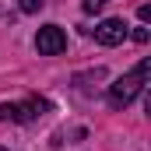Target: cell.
<instances>
[{
    "label": "cell",
    "instance_id": "cell-1",
    "mask_svg": "<svg viewBox=\"0 0 151 151\" xmlns=\"http://www.w3.org/2000/svg\"><path fill=\"white\" fill-rule=\"evenodd\" d=\"M148 70H151V60L144 56L130 74H123L119 81H113V84H109V106H113V109H127V106L144 91V84H148Z\"/></svg>",
    "mask_w": 151,
    "mask_h": 151
},
{
    "label": "cell",
    "instance_id": "cell-2",
    "mask_svg": "<svg viewBox=\"0 0 151 151\" xmlns=\"http://www.w3.org/2000/svg\"><path fill=\"white\" fill-rule=\"evenodd\" d=\"M49 109L46 99H25V102H4L0 106V119H11V123H32Z\"/></svg>",
    "mask_w": 151,
    "mask_h": 151
},
{
    "label": "cell",
    "instance_id": "cell-3",
    "mask_svg": "<svg viewBox=\"0 0 151 151\" xmlns=\"http://www.w3.org/2000/svg\"><path fill=\"white\" fill-rule=\"evenodd\" d=\"M35 49L42 53V56H60V53L67 49V32H63L60 25H46V28H39Z\"/></svg>",
    "mask_w": 151,
    "mask_h": 151
},
{
    "label": "cell",
    "instance_id": "cell-4",
    "mask_svg": "<svg viewBox=\"0 0 151 151\" xmlns=\"http://www.w3.org/2000/svg\"><path fill=\"white\" fill-rule=\"evenodd\" d=\"M127 35H130V28L123 18H106L102 25H95V42H102V46H119Z\"/></svg>",
    "mask_w": 151,
    "mask_h": 151
},
{
    "label": "cell",
    "instance_id": "cell-5",
    "mask_svg": "<svg viewBox=\"0 0 151 151\" xmlns=\"http://www.w3.org/2000/svg\"><path fill=\"white\" fill-rule=\"evenodd\" d=\"M18 7H21L25 14H35V11H42V7H46V0H18Z\"/></svg>",
    "mask_w": 151,
    "mask_h": 151
},
{
    "label": "cell",
    "instance_id": "cell-6",
    "mask_svg": "<svg viewBox=\"0 0 151 151\" xmlns=\"http://www.w3.org/2000/svg\"><path fill=\"white\" fill-rule=\"evenodd\" d=\"M102 4H106V0H84V11L95 14V11H102Z\"/></svg>",
    "mask_w": 151,
    "mask_h": 151
},
{
    "label": "cell",
    "instance_id": "cell-7",
    "mask_svg": "<svg viewBox=\"0 0 151 151\" xmlns=\"http://www.w3.org/2000/svg\"><path fill=\"white\" fill-rule=\"evenodd\" d=\"M137 18H141V21H151V4H141V11H137Z\"/></svg>",
    "mask_w": 151,
    "mask_h": 151
},
{
    "label": "cell",
    "instance_id": "cell-8",
    "mask_svg": "<svg viewBox=\"0 0 151 151\" xmlns=\"http://www.w3.org/2000/svg\"><path fill=\"white\" fill-rule=\"evenodd\" d=\"M134 39H137V42H148L151 32H148V28H134Z\"/></svg>",
    "mask_w": 151,
    "mask_h": 151
},
{
    "label": "cell",
    "instance_id": "cell-9",
    "mask_svg": "<svg viewBox=\"0 0 151 151\" xmlns=\"http://www.w3.org/2000/svg\"><path fill=\"white\" fill-rule=\"evenodd\" d=\"M0 151H7V148H0Z\"/></svg>",
    "mask_w": 151,
    "mask_h": 151
}]
</instances>
